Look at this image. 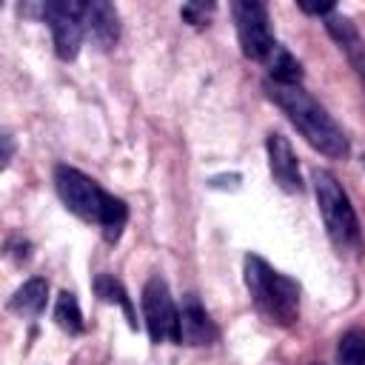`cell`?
<instances>
[{
  "instance_id": "obj_14",
  "label": "cell",
  "mask_w": 365,
  "mask_h": 365,
  "mask_svg": "<svg viewBox=\"0 0 365 365\" xmlns=\"http://www.w3.org/2000/svg\"><path fill=\"white\" fill-rule=\"evenodd\" d=\"M265 68H268V80H274V83H291V86H299V80H302V66H299V60L285 48V46H279L277 43V48L268 54V60L262 63Z\"/></svg>"
},
{
  "instance_id": "obj_1",
  "label": "cell",
  "mask_w": 365,
  "mask_h": 365,
  "mask_svg": "<svg viewBox=\"0 0 365 365\" xmlns=\"http://www.w3.org/2000/svg\"><path fill=\"white\" fill-rule=\"evenodd\" d=\"M262 88H265L268 100L288 117V123L305 137V143L311 148H317L328 160H345L348 157V137H345V131L336 125V120L302 86L265 80Z\"/></svg>"
},
{
  "instance_id": "obj_15",
  "label": "cell",
  "mask_w": 365,
  "mask_h": 365,
  "mask_svg": "<svg viewBox=\"0 0 365 365\" xmlns=\"http://www.w3.org/2000/svg\"><path fill=\"white\" fill-rule=\"evenodd\" d=\"M128 222V205L114 197V194H106V202H103V214H100V231L106 237V242H117L123 237V228Z\"/></svg>"
},
{
  "instance_id": "obj_19",
  "label": "cell",
  "mask_w": 365,
  "mask_h": 365,
  "mask_svg": "<svg viewBox=\"0 0 365 365\" xmlns=\"http://www.w3.org/2000/svg\"><path fill=\"white\" fill-rule=\"evenodd\" d=\"M297 6H299V11H305V14H317V17H325V14H331V11L336 9L334 3H305V0H299Z\"/></svg>"
},
{
  "instance_id": "obj_3",
  "label": "cell",
  "mask_w": 365,
  "mask_h": 365,
  "mask_svg": "<svg viewBox=\"0 0 365 365\" xmlns=\"http://www.w3.org/2000/svg\"><path fill=\"white\" fill-rule=\"evenodd\" d=\"M311 180H314V194H317V205H319L328 240L334 242V248L339 254L356 251L359 248V220H356V211H354L345 188L325 168H314Z\"/></svg>"
},
{
  "instance_id": "obj_8",
  "label": "cell",
  "mask_w": 365,
  "mask_h": 365,
  "mask_svg": "<svg viewBox=\"0 0 365 365\" xmlns=\"http://www.w3.org/2000/svg\"><path fill=\"white\" fill-rule=\"evenodd\" d=\"M265 151H268V171H271L274 182L285 194H299L302 191V177H299V163H297V154H294L288 137L271 131L268 140H265Z\"/></svg>"
},
{
  "instance_id": "obj_2",
  "label": "cell",
  "mask_w": 365,
  "mask_h": 365,
  "mask_svg": "<svg viewBox=\"0 0 365 365\" xmlns=\"http://www.w3.org/2000/svg\"><path fill=\"white\" fill-rule=\"evenodd\" d=\"M242 274H245V288L251 294V302L257 308V314L271 322V325H294L299 317V285L274 271L262 257L248 254L242 262Z\"/></svg>"
},
{
  "instance_id": "obj_6",
  "label": "cell",
  "mask_w": 365,
  "mask_h": 365,
  "mask_svg": "<svg viewBox=\"0 0 365 365\" xmlns=\"http://www.w3.org/2000/svg\"><path fill=\"white\" fill-rule=\"evenodd\" d=\"M231 14H234V26H237L242 54L248 60L265 63L268 54L277 48V40H274L271 26H268V9L257 0H237L231 6Z\"/></svg>"
},
{
  "instance_id": "obj_10",
  "label": "cell",
  "mask_w": 365,
  "mask_h": 365,
  "mask_svg": "<svg viewBox=\"0 0 365 365\" xmlns=\"http://www.w3.org/2000/svg\"><path fill=\"white\" fill-rule=\"evenodd\" d=\"M217 339V328L208 311L200 305L197 297H185L180 317H177V342L182 345H208Z\"/></svg>"
},
{
  "instance_id": "obj_9",
  "label": "cell",
  "mask_w": 365,
  "mask_h": 365,
  "mask_svg": "<svg viewBox=\"0 0 365 365\" xmlns=\"http://www.w3.org/2000/svg\"><path fill=\"white\" fill-rule=\"evenodd\" d=\"M325 23V31L331 34V40L339 46V51L348 57V63L365 77V40L359 34V29L354 26L351 17H345L339 9H334L331 14L322 17Z\"/></svg>"
},
{
  "instance_id": "obj_5",
  "label": "cell",
  "mask_w": 365,
  "mask_h": 365,
  "mask_svg": "<svg viewBox=\"0 0 365 365\" xmlns=\"http://www.w3.org/2000/svg\"><path fill=\"white\" fill-rule=\"evenodd\" d=\"M54 37V51L60 60H74L86 34V3L80 0H46L43 17Z\"/></svg>"
},
{
  "instance_id": "obj_13",
  "label": "cell",
  "mask_w": 365,
  "mask_h": 365,
  "mask_svg": "<svg viewBox=\"0 0 365 365\" xmlns=\"http://www.w3.org/2000/svg\"><path fill=\"white\" fill-rule=\"evenodd\" d=\"M94 294H97L103 302L117 305V308L125 314L128 328L137 331V314H134V305H131V299H128V294H125V288H123L120 279H114L111 274H97V277H94Z\"/></svg>"
},
{
  "instance_id": "obj_16",
  "label": "cell",
  "mask_w": 365,
  "mask_h": 365,
  "mask_svg": "<svg viewBox=\"0 0 365 365\" xmlns=\"http://www.w3.org/2000/svg\"><path fill=\"white\" fill-rule=\"evenodd\" d=\"M54 322L66 331V334H83L86 322H83V311H80V302L71 291H60L57 294V302H54Z\"/></svg>"
},
{
  "instance_id": "obj_11",
  "label": "cell",
  "mask_w": 365,
  "mask_h": 365,
  "mask_svg": "<svg viewBox=\"0 0 365 365\" xmlns=\"http://www.w3.org/2000/svg\"><path fill=\"white\" fill-rule=\"evenodd\" d=\"M86 34L100 51H108L120 40V14L111 3L106 0H91L86 3Z\"/></svg>"
},
{
  "instance_id": "obj_12",
  "label": "cell",
  "mask_w": 365,
  "mask_h": 365,
  "mask_svg": "<svg viewBox=\"0 0 365 365\" xmlns=\"http://www.w3.org/2000/svg\"><path fill=\"white\" fill-rule=\"evenodd\" d=\"M46 299H48V282L43 277H31L26 279L9 299V311H14L17 317L23 319H34L43 314L46 308Z\"/></svg>"
},
{
  "instance_id": "obj_4",
  "label": "cell",
  "mask_w": 365,
  "mask_h": 365,
  "mask_svg": "<svg viewBox=\"0 0 365 365\" xmlns=\"http://www.w3.org/2000/svg\"><path fill=\"white\" fill-rule=\"evenodd\" d=\"M54 188H57V197L63 200V205L74 217H80L83 222H100L103 202H106L108 191H103L91 177H86L83 171H77L71 165H57Z\"/></svg>"
},
{
  "instance_id": "obj_18",
  "label": "cell",
  "mask_w": 365,
  "mask_h": 365,
  "mask_svg": "<svg viewBox=\"0 0 365 365\" xmlns=\"http://www.w3.org/2000/svg\"><path fill=\"white\" fill-rule=\"evenodd\" d=\"M211 14H214V3H185L180 9V17L191 26H205Z\"/></svg>"
},
{
  "instance_id": "obj_17",
  "label": "cell",
  "mask_w": 365,
  "mask_h": 365,
  "mask_svg": "<svg viewBox=\"0 0 365 365\" xmlns=\"http://www.w3.org/2000/svg\"><path fill=\"white\" fill-rule=\"evenodd\" d=\"M336 365H365V331L351 328L336 342Z\"/></svg>"
},
{
  "instance_id": "obj_20",
  "label": "cell",
  "mask_w": 365,
  "mask_h": 365,
  "mask_svg": "<svg viewBox=\"0 0 365 365\" xmlns=\"http://www.w3.org/2000/svg\"><path fill=\"white\" fill-rule=\"evenodd\" d=\"M0 140H3V157H0V160H3V168H6V165L11 163V154H14V140H11V134H9V131H3V137H0Z\"/></svg>"
},
{
  "instance_id": "obj_7",
  "label": "cell",
  "mask_w": 365,
  "mask_h": 365,
  "mask_svg": "<svg viewBox=\"0 0 365 365\" xmlns=\"http://www.w3.org/2000/svg\"><path fill=\"white\" fill-rule=\"evenodd\" d=\"M143 319H145V331L151 336L154 345H163V342H177V317H180V308L174 305L171 299V291H168V282L154 274L145 285H143Z\"/></svg>"
}]
</instances>
